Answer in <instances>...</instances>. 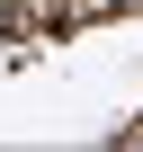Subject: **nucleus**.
I'll list each match as a JSON object with an SVG mask.
<instances>
[{
    "label": "nucleus",
    "instance_id": "f257e3e1",
    "mask_svg": "<svg viewBox=\"0 0 143 152\" xmlns=\"http://www.w3.org/2000/svg\"><path fill=\"white\" fill-rule=\"evenodd\" d=\"M134 143H143V125H134Z\"/></svg>",
    "mask_w": 143,
    "mask_h": 152
}]
</instances>
